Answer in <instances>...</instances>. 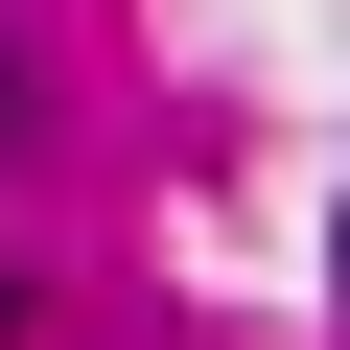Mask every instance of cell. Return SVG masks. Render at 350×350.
I'll return each instance as SVG.
<instances>
[{
	"mask_svg": "<svg viewBox=\"0 0 350 350\" xmlns=\"http://www.w3.org/2000/svg\"><path fill=\"white\" fill-rule=\"evenodd\" d=\"M0 117H24V70H0Z\"/></svg>",
	"mask_w": 350,
	"mask_h": 350,
	"instance_id": "obj_1",
	"label": "cell"
}]
</instances>
